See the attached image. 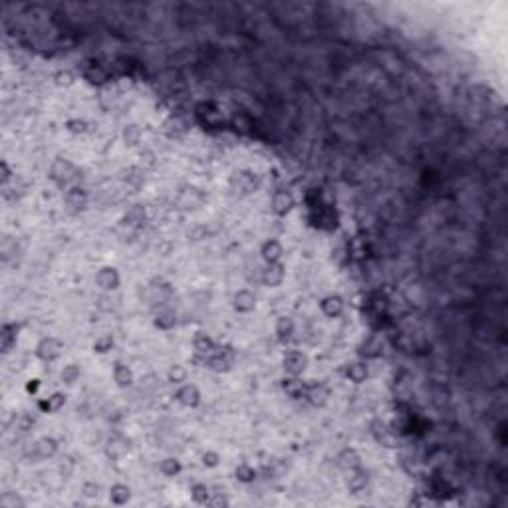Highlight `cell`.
I'll list each match as a JSON object with an SVG mask.
<instances>
[{
  "mask_svg": "<svg viewBox=\"0 0 508 508\" xmlns=\"http://www.w3.org/2000/svg\"><path fill=\"white\" fill-rule=\"evenodd\" d=\"M294 332V322L290 320V318H286V316H282V318H278L276 322V334L278 336H290Z\"/></svg>",
  "mask_w": 508,
  "mask_h": 508,
  "instance_id": "484cf974",
  "label": "cell"
},
{
  "mask_svg": "<svg viewBox=\"0 0 508 508\" xmlns=\"http://www.w3.org/2000/svg\"><path fill=\"white\" fill-rule=\"evenodd\" d=\"M338 466L344 468V470L359 468V455H357L353 449H344V451L338 455Z\"/></svg>",
  "mask_w": 508,
  "mask_h": 508,
  "instance_id": "8fae6325",
  "label": "cell"
},
{
  "mask_svg": "<svg viewBox=\"0 0 508 508\" xmlns=\"http://www.w3.org/2000/svg\"><path fill=\"white\" fill-rule=\"evenodd\" d=\"M191 492H193V500L199 502V504H207L208 498H210V492H208V488L205 485H195Z\"/></svg>",
  "mask_w": 508,
  "mask_h": 508,
  "instance_id": "cb8c5ba5",
  "label": "cell"
},
{
  "mask_svg": "<svg viewBox=\"0 0 508 508\" xmlns=\"http://www.w3.org/2000/svg\"><path fill=\"white\" fill-rule=\"evenodd\" d=\"M159 470H161L165 477H175L181 473V462L177 459H165V461L159 464Z\"/></svg>",
  "mask_w": 508,
  "mask_h": 508,
  "instance_id": "7402d4cb",
  "label": "cell"
},
{
  "mask_svg": "<svg viewBox=\"0 0 508 508\" xmlns=\"http://www.w3.org/2000/svg\"><path fill=\"white\" fill-rule=\"evenodd\" d=\"M284 280V266L280 262H274V264H268L266 270H262V282L270 288H276L282 284Z\"/></svg>",
  "mask_w": 508,
  "mask_h": 508,
  "instance_id": "8992f818",
  "label": "cell"
},
{
  "mask_svg": "<svg viewBox=\"0 0 508 508\" xmlns=\"http://www.w3.org/2000/svg\"><path fill=\"white\" fill-rule=\"evenodd\" d=\"M368 485V477H366V473L364 470H359V468H353V470H349V479H347V488L351 490V492H359V490H364Z\"/></svg>",
  "mask_w": 508,
  "mask_h": 508,
  "instance_id": "5bb4252c",
  "label": "cell"
},
{
  "mask_svg": "<svg viewBox=\"0 0 508 508\" xmlns=\"http://www.w3.org/2000/svg\"><path fill=\"white\" fill-rule=\"evenodd\" d=\"M131 498V488L127 485H114L110 488V500L114 504H127Z\"/></svg>",
  "mask_w": 508,
  "mask_h": 508,
  "instance_id": "4fadbf2b",
  "label": "cell"
},
{
  "mask_svg": "<svg viewBox=\"0 0 508 508\" xmlns=\"http://www.w3.org/2000/svg\"><path fill=\"white\" fill-rule=\"evenodd\" d=\"M114 379H116V383L119 387H129L133 383V373H131V370L127 366L117 364L116 368H114Z\"/></svg>",
  "mask_w": 508,
  "mask_h": 508,
  "instance_id": "e0dca14e",
  "label": "cell"
},
{
  "mask_svg": "<svg viewBox=\"0 0 508 508\" xmlns=\"http://www.w3.org/2000/svg\"><path fill=\"white\" fill-rule=\"evenodd\" d=\"M143 219H145V210L139 207H133L129 212H127V216H125V221H127V225H141L143 223Z\"/></svg>",
  "mask_w": 508,
  "mask_h": 508,
  "instance_id": "1f68e13d",
  "label": "cell"
},
{
  "mask_svg": "<svg viewBox=\"0 0 508 508\" xmlns=\"http://www.w3.org/2000/svg\"><path fill=\"white\" fill-rule=\"evenodd\" d=\"M0 504L4 508H14L16 504H24L20 498H16V496H10V494H4L2 496V500H0Z\"/></svg>",
  "mask_w": 508,
  "mask_h": 508,
  "instance_id": "d590c367",
  "label": "cell"
},
{
  "mask_svg": "<svg viewBox=\"0 0 508 508\" xmlns=\"http://www.w3.org/2000/svg\"><path fill=\"white\" fill-rule=\"evenodd\" d=\"M306 397L310 399V403H312V405L322 407V405H325V401H328V391H325V387H323V385L314 383V385H308V389H306Z\"/></svg>",
  "mask_w": 508,
  "mask_h": 508,
  "instance_id": "7c38bea8",
  "label": "cell"
},
{
  "mask_svg": "<svg viewBox=\"0 0 508 508\" xmlns=\"http://www.w3.org/2000/svg\"><path fill=\"white\" fill-rule=\"evenodd\" d=\"M195 349H197L199 353H208V351H212V340L207 338L205 334H197V336H195Z\"/></svg>",
  "mask_w": 508,
  "mask_h": 508,
  "instance_id": "d4e9b609",
  "label": "cell"
},
{
  "mask_svg": "<svg viewBox=\"0 0 508 508\" xmlns=\"http://www.w3.org/2000/svg\"><path fill=\"white\" fill-rule=\"evenodd\" d=\"M78 175L76 167L71 165L66 159H58V161L52 165V179L58 183V185H68L69 181H74Z\"/></svg>",
  "mask_w": 508,
  "mask_h": 508,
  "instance_id": "7a4b0ae2",
  "label": "cell"
},
{
  "mask_svg": "<svg viewBox=\"0 0 508 508\" xmlns=\"http://www.w3.org/2000/svg\"><path fill=\"white\" fill-rule=\"evenodd\" d=\"M282 387H284V391L288 393L290 397H302V395H306V389H308V387L302 383L296 375H292V377L284 379Z\"/></svg>",
  "mask_w": 508,
  "mask_h": 508,
  "instance_id": "2e32d148",
  "label": "cell"
},
{
  "mask_svg": "<svg viewBox=\"0 0 508 508\" xmlns=\"http://www.w3.org/2000/svg\"><path fill=\"white\" fill-rule=\"evenodd\" d=\"M127 449H129V445H125V441H110V447H107V453L112 455V457H121V455H125L127 453Z\"/></svg>",
  "mask_w": 508,
  "mask_h": 508,
  "instance_id": "f1b7e54d",
  "label": "cell"
},
{
  "mask_svg": "<svg viewBox=\"0 0 508 508\" xmlns=\"http://www.w3.org/2000/svg\"><path fill=\"white\" fill-rule=\"evenodd\" d=\"M78 377H80V368H78V366H74V364H69V366H66V368L62 370V381H64V383H68V385L76 383V381H78Z\"/></svg>",
  "mask_w": 508,
  "mask_h": 508,
  "instance_id": "4316f807",
  "label": "cell"
},
{
  "mask_svg": "<svg viewBox=\"0 0 508 508\" xmlns=\"http://www.w3.org/2000/svg\"><path fill=\"white\" fill-rule=\"evenodd\" d=\"M36 451H38L40 457H52V455L58 451V443L54 439H50V437H44V439L38 441Z\"/></svg>",
  "mask_w": 508,
  "mask_h": 508,
  "instance_id": "ffe728a7",
  "label": "cell"
},
{
  "mask_svg": "<svg viewBox=\"0 0 508 508\" xmlns=\"http://www.w3.org/2000/svg\"><path fill=\"white\" fill-rule=\"evenodd\" d=\"M292 207H294V197L288 191H278L276 195L272 197V210L280 216L288 214L292 210Z\"/></svg>",
  "mask_w": 508,
  "mask_h": 508,
  "instance_id": "277c9868",
  "label": "cell"
},
{
  "mask_svg": "<svg viewBox=\"0 0 508 508\" xmlns=\"http://www.w3.org/2000/svg\"><path fill=\"white\" fill-rule=\"evenodd\" d=\"M64 403H66V397L62 393H54L52 397H48V401L42 403V407L46 411H58L60 407H64Z\"/></svg>",
  "mask_w": 508,
  "mask_h": 508,
  "instance_id": "603a6c76",
  "label": "cell"
},
{
  "mask_svg": "<svg viewBox=\"0 0 508 508\" xmlns=\"http://www.w3.org/2000/svg\"><path fill=\"white\" fill-rule=\"evenodd\" d=\"M66 201H68L69 207L84 208V205H86V195H84L82 189H71V191H68V195H66Z\"/></svg>",
  "mask_w": 508,
  "mask_h": 508,
  "instance_id": "44dd1931",
  "label": "cell"
},
{
  "mask_svg": "<svg viewBox=\"0 0 508 508\" xmlns=\"http://www.w3.org/2000/svg\"><path fill=\"white\" fill-rule=\"evenodd\" d=\"M371 427H373V429H371V433H373L375 441H379V443H381V445H385V447H391V443H393L391 431L387 429V425H385V423L375 421Z\"/></svg>",
  "mask_w": 508,
  "mask_h": 508,
  "instance_id": "9a60e30c",
  "label": "cell"
},
{
  "mask_svg": "<svg viewBox=\"0 0 508 508\" xmlns=\"http://www.w3.org/2000/svg\"><path fill=\"white\" fill-rule=\"evenodd\" d=\"M177 401L185 407H197L201 403V391L195 385H183L177 391Z\"/></svg>",
  "mask_w": 508,
  "mask_h": 508,
  "instance_id": "52a82bcc",
  "label": "cell"
},
{
  "mask_svg": "<svg viewBox=\"0 0 508 508\" xmlns=\"http://www.w3.org/2000/svg\"><path fill=\"white\" fill-rule=\"evenodd\" d=\"M139 135H141V131H139V127H135V125L125 127V131H123V137H125V141H127L129 145H135L139 141Z\"/></svg>",
  "mask_w": 508,
  "mask_h": 508,
  "instance_id": "d6a6232c",
  "label": "cell"
},
{
  "mask_svg": "<svg viewBox=\"0 0 508 508\" xmlns=\"http://www.w3.org/2000/svg\"><path fill=\"white\" fill-rule=\"evenodd\" d=\"M114 346V338L112 336H99L95 342H93V351H97V353H105V351H110Z\"/></svg>",
  "mask_w": 508,
  "mask_h": 508,
  "instance_id": "83f0119b",
  "label": "cell"
},
{
  "mask_svg": "<svg viewBox=\"0 0 508 508\" xmlns=\"http://www.w3.org/2000/svg\"><path fill=\"white\" fill-rule=\"evenodd\" d=\"M221 461V457H219V453H212V451H207L205 455H203V464L205 466H216Z\"/></svg>",
  "mask_w": 508,
  "mask_h": 508,
  "instance_id": "e575fe53",
  "label": "cell"
},
{
  "mask_svg": "<svg viewBox=\"0 0 508 508\" xmlns=\"http://www.w3.org/2000/svg\"><path fill=\"white\" fill-rule=\"evenodd\" d=\"M58 78H60V80H58L60 84H66V86L71 84V74H68V71H66V74H58Z\"/></svg>",
  "mask_w": 508,
  "mask_h": 508,
  "instance_id": "ab89813d",
  "label": "cell"
},
{
  "mask_svg": "<svg viewBox=\"0 0 508 508\" xmlns=\"http://www.w3.org/2000/svg\"><path fill=\"white\" fill-rule=\"evenodd\" d=\"M66 125H68V129L71 133H84L88 129V123L82 121V119H69Z\"/></svg>",
  "mask_w": 508,
  "mask_h": 508,
  "instance_id": "836d02e7",
  "label": "cell"
},
{
  "mask_svg": "<svg viewBox=\"0 0 508 508\" xmlns=\"http://www.w3.org/2000/svg\"><path fill=\"white\" fill-rule=\"evenodd\" d=\"M167 375H169V381H171V383H183L187 379V370L185 368H181V366H173Z\"/></svg>",
  "mask_w": 508,
  "mask_h": 508,
  "instance_id": "4dcf8cb0",
  "label": "cell"
},
{
  "mask_svg": "<svg viewBox=\"0 0 508 508\" xmlns=\"http://www.w3.org/2000/svg\"><path fill=\"white\" fill-rule=\"evenodd\" d=\"M306 364H308V357L302 353V351H288L284 355V370L288 375H300L302 371L306 370Z\"/></svg>",
  "mask_w": 508,
  "mask_h": 508,
  "instance_id": "3957f363",
  "label": "cell"
},
{
  "mask_svg": "<svg viewBox=\"0 0 508 508\" xmlns=\"http://www.w3.org/2000/svg\"><path fill=\"white\" fill-rule=\"evenodd\" d=\"M0 169H2V181L6 183V181L10 179V169H8V163L2 161V163H0Z\"/></svg>",
  "mask_w": 508,
  "mask_h": 508,
  "instance_id": "f35d334b",
  "label": "cell"
},
{
  "mask_svg": "<svg viewBox=\"0 0 508 508\" xmlns=\"http://www.w3.org/2000/svg\"><path fill=\"white\" fill-rule=\"evenodd\" d=\"M95 282H97V286L101 288V290H116L117 286H119V274H117L116 268H101L99 272H97V276H95Z\"/></svg>",
  "mask_w": 508,
  "mask_h": 508,
  "instance_id": "5b68a950",
  "label": "cell"
},
{
  "mask_svg": "<svg viewBox=\"0 0 508 508\" xmlns=\"http://www.w3.org/2000/svg\"><path fill=\"white\" fill-rule=\"evenodd\" d=\"M175 312L171 310V308H163L161 312L157 314V318H155V325L157 328H161V330H169V328H173L175 325Z\"/></svg>",
  "mask_w": 508,
  "mask_h": 508,
  "instance_id": "ac0fdd59",
  "label": "cell"
},
{
  "mask_svg": "<svg viewBox=\"0 0 508 508\" xmlns=\"http://www.w3.org/2000/svg\"><path fill=\"white\" fill-rule=\"evenodd\" d=\"M254 477H256V473H254L252 466H248V464H240L236 468V479L242 481V483H252Z\"/></svg>",
  "mask_w": 508,
  "mask_h": 508,
  "instance_id": "f546056e",
  "label": "cell"
},
{
  "mask_svg": "<svg viewBox=\"0 0 508 508\" xmlns=\"http://www.w3.org/2000/svg\"><path fill=\"white\" fill-rule=\"evenodd\" d=\"M320 306H322L323 314L330 316V318H336V316H340L344 312V300L340 296H328V298H323Z\"/></svg>",
  "mask_w": 508,
  "mask_h": 508,
  "instance_id": "30bf717a",
  "label": "cell"
},
{
  "mask_svg": "<svg viewBox=\"0 0 508 508\" xmlns=\"http://www.w3.org/2000/svg\"><path fill=\"white\" fill-rule=\"evenodd\" d=\"M256 308V296L250 290H240L234 294V310L236 312H252Z\"/></svg>",
  "mask_w": 508,
  "mask_h": 508,
  "instance_id": "9c48e42d",
  "label": "cell"
},
{
  "mask_svg": "<svg viewBox=\"0 0 508 508\" xmlns=\"http://www.w3.org/2000/svg\"><path fill=\"white\" fill-rule=\"evenodd\" d=\"M260 254H262V258L268 262V264H274L278 262L280 258H282V254H284V248H282V244L274 240V238H270V240H266L264 244H262V248H260Z\"/></svg>",
  "mask_w": 508,
  "mask_h": 508,
  "instance_id": "ba28073f",
  "label": "cell"
},
{
  "mask_svg": "<svg viewBox=\"0 0 508 508\" xmlns=\"http://www.w3.org/2000/svg\"><path fill=\"white\" fill-rule=\"evenodd\" d=\"M207 504H212V506H221V504H229V500H227V498H223V496H214V498H208Z\"/></svg>",
  "mask_w": 508,
  "mask_h": 508,
  "instance_id": "74e56055",
  "label": "cell"
},
{
  "mask_svg": "<svg viewBox=\"0 0 508 508\" xmlns=\"http://www.w3.org/2000/svg\"><path fill=\"white\" fill-rule=\"evenodd\" d=\"M97 492H99V485H95V483L84 485V494L86 496H97Z\"/></svg>",
  "mask_w": 508,
  "mask_h": 508,
  "instance_id": "8d00e7d4",
  "label": "cell"
},
{
  "mask_svg": "<svg viewBox=\"0 0 508 508\" xmlns=\"http://www.w3.org/2000/svg\"><path fill=\"white\" fill-rule=\"evenodd\" d=\"M347 377L353 381V383H361L368 379V368L364 364H351L347 368Z\"/></svg>",
  "mask_w": 508,
  "mask_h": 508,
  "instance_id": "d6986e66",
  "label": "cell"
},
{
  "mask_svg": "<svg viewBox=\"0 0 508 508\" xmlns=\"http://www.w3.org/2000/svg\"><path fill=\"white\" fill-rule=\"evenodd\" d=\"M62 351H64V346H62V342H58L56 338H44L38 347H36V355L40 357V359H44V361H54V359H58L60 355H62Z\"/></svg>",
  "mask_w": 508,
  "mask_h": 508,
  "instance_id": "6da1fadb",
  "label": "cell"
}]
</instances>
